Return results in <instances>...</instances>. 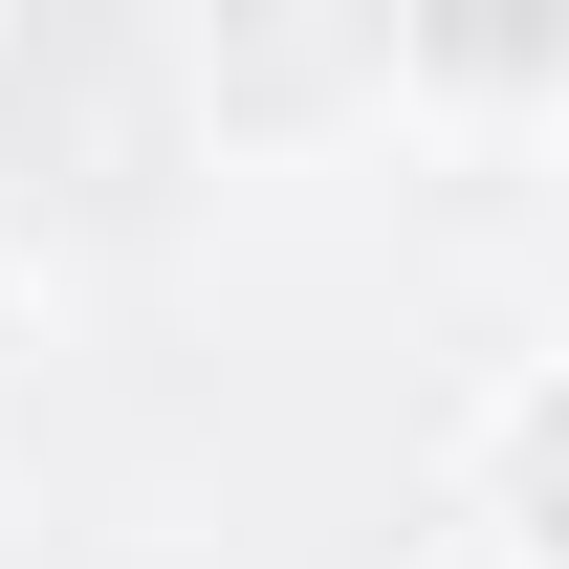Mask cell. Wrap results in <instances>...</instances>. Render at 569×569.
<instances>
[{"label": "cell", "mask_w": 569, "mask_h": 569, "mask_svg": "<svg viewBox=\"0 0 569 569\" xmlns=\"http://www.w3.org/2000/svg\"><path fill=\"white\" fill-rule=\"evenodd\" d=\"M198 153L219 176H307V153H351L417 110V44H395V0H198Z\"/></svg>", "instance_id": "6da1fadb"}, {"label": "cell", "mask_w": 569, "mask_h": 569, "mask_svg": "<svg viewBox=\"0 0 569 569\" xmlns=\"http://www.w3.org/2000/svg\"><path fill=\"white\" fill-rule=\"evenodd\" d=\"M44 351H67V284L22 263V219H0V395H22V372H44Z\"/></svg>", "instance_id": "7a4b0ae2"}, {"label": "cell", "mask_w": 569, "mask_h": 569, "mask_svg": "<svg viewBox=\"0 0 569 569\" xmlns=\"http://www.w3.org/2000/svg\"><path fill=\"white\" fill-rule=\"evenodd\" d=\"M417 569H548V548H482V526H438V548H417Z\"/></svg>", "instance_id": "3957f363"}]
</instances>
